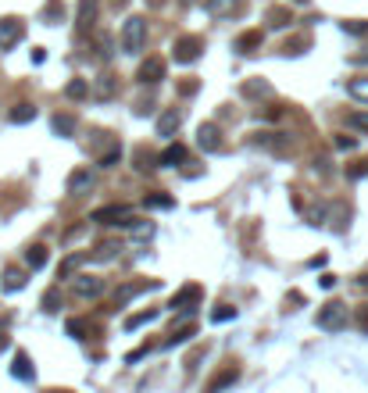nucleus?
<instances>
[{"label":"nucleus","mask_w":368,"mask_h":393,"mask_svg":"<svg viewBox=\"0 0 368 393\" xmlns=\"http://www.w3.org/2000/svg\"><path fill=\"white\" fill-rule=\"evenodd\" d=\"M61 15H65L61 0H51V4H47V11H44V22H47V26H58V22H61Z\"/></svg>","instance_id":"c85d7f7f"},{"label":"nucleus","mask_w":368,"mask_h":393,"mask_svg":"<svg viewBox=\"0 0 368 393\" xmlns=\"http://www.w3.org/2000/svg\"><path fill=\"white\" fill-rule=\"evenodd\" d=\"M90 93H93L97 101H111V97L118 93V79H115V76H101V79H93Z\"/></svg>","instance_id":"f8f14e48"},{"label":"nucleus","mask_w":368,"mask_h":393,"mask_svg":"<svg viewBox=\"0 0 368 393\" xmlns=\"http://www.w3.org/2000/svg\"><path fill=\"white\" fill-rule=\"evenodd\" d=\"M357 325H361V332H368V304L357 311Z\"/></svg>","instance_id":"a19ab883"},{"label":"nucleus","mask_w":368,"mask_h":393,"mask_svg":"<svg viewBox=\"0 0 368 393\" xmlns=\"http://www.w3.org/2000/svg\"><path fill=\"white\" fill-rule=\"evenodd\" d=\"M68 336L83 340V336H86V322H79V318H68Z\"/></svg>","instance_id":"f704fd0d"},{"label":"nucleus","mask_w":368,"mask_h":393,"mask_svg":"<svg viewBox=\"0 0 368 393\" xmlns=\"http://www.w3.org/2000/svg\"><path fill=\"white\" fill-rule=\"evenodd\" d=\"M136 79H140L143 86H158V83L165 79V61H161V58H147V61L140 65Z\"/></svg>","instance_id":"6e6552de"},{"label":"nucleus","mask_w":368,"mask_h":393,"mask_svg":"<svg viewBox=\"0 0 368 393\" xmlns=\"http://www.w3.org/2000/svg\"><path fill=\"white\" fill-rule=\"evenodd\" d=\"M347 126L357 129V133H368V115H364V111H350V115H347Z\"/></svg>","instance_id":"7c9ffc66"},{"label":"nucleus","mask_w":368,"mask_h":393,"mask_svg":"<svg viewBox=\"0 0 368 393\" xmlns=\"http://www.w3.org/2000/svg\"><path fill=\"white\" fill-rule=\"evenodd\" d=\"M97 58H104V61L111 58V40L108 36H97Z\"/></svg>","instance_id":"e433bc0d"},{"label":"nucleus","mask_w":368,"mask_h":393,"mask_svg":"<svg viewBox=\"0 0 368 393\" xmlns=\"http://www.w3.org/2000/svg\"><path fill=\"white\" fill-rule=\"evenodd\" d=\"M143 204H147V208H154V211H165V208H175V200H172L168 193H154V197H147Z\"/></svg>","instance_id":"c756f323"},{"label":"nucleus","mask_w":368,"mask_h":393,"mask_svg":"<svg viewBox=\"0 0 368 393\" xmlns=\"http://www.w3.org/2000/svg\"><path fill=\"white\" fill-rule=\"evenodd\" d=\"M204 11L211 19H229L232 11H240V0H204Z\"/></svg>","instance_id":"ddd939ff"},{"label":"nucleus","mask_w":368,"mask_h":393,"mask_svg":"<svg viewBox=\"0 0 368 393\" xmlns=\"http://www.w3.org/2000/svg\"><path fill=\"white\" fill-rule=\"evenodd\" d=\"M33 118H36V108H33V104H15V108H11V122H15V126H26V122H33Z\"/></svg>","instance_id":"b1692460"},{"label":"nucleus","mask_w":368,"mask_h":393,"mask_svg":"<svg viewBox=\"0 0 368 393\" xmlns=\"http://www.w3.org/2000/svg\"><path fill=\"white\" fill-rule=\"evenodd\" d=\"M11 372H15V379H26V382L36 375V368H33L29 354H15V364H11Z\"/></svg>","instance_id":"6ab92c4d"},{"label":"nucleus","mask_w":368,"mask_h":393,"mask_svg":"<svg viewBox=\"0 0 368 393\" xmlns=\"http://www.w3.org/2000/svg\"><path fill=\"white\" fill-rule=\"evenodd\" d=\"M154 318H158V311H140V315L126 318V332H133V329H140V325H147V322H154Z\"/></svg>","instance_id":"cd10ccee"},{"label":"nucleus","mask_w":368,"mask_h":393,"mask_svg":"<svg viewBox=\"0 0 368 393\" xmlns=\"http://www.w3.org/2000/svg\"><path fill=\"white\" fill-rule=\"evenodd\" d=\"M118 250H122V247H118L115 240H104V243H101V247H97V250H93L90 257H93V261H111V257H115Z\"/></svg>","instance_id":"393cba45"},{"label":"nucleus","mask_w":368,"mask_h":393,"mask_svg":"<svg viewBox=\"0 0 368 393\" xmlns=\"http://www.w3.org/2000/svg\"><path fill=\"white\" fill-rule=\"evenodd\" d=\"M290 22H293L290 8H272V11H268V26H272V29H286Z\"/></svg>","instance_id":"4be33fe9"},{"label":"nucleus","mask_w":368,"mask_h":393,"mask_svg":"<svg viewBox=\"0 0 368 393\" xmlns=\"http://www.w3.org/2000/svg\"><path fill=\"white\" fill-rule=\"evenodd\" d=\"M179 93H183V97H193V93H197V83H193V79H190V83H183V86H179Z\"/></svg>","instance_id":"79ce46f5"},{"label":"nucleus","mask_w":368,"mask_h":393,"mask_svg":"<svg viewBox=\"0 0 368 393\" xmlns=\"http://www.w3.org/2000/svg\"><path fill=\"white\" fill-rule=\"evenodd\" d=\"M97 22V0H79V15H76V29L86 36Z\"/></svg>","instance_id":"9d476101"},{"label":"nucleus","mask_w":368,"mask_h":393,"mask_svg":"<svg viewBox=\"0 0 368 393\" xmlns=\"http://www.w3.org/2000/svg\"><path fill=\"white\" fill-rule=\"evenodd\" d=\"M350 97H357V101H368V79H350Z\"/></svg>","instance_id":"473e14b6"},{"label":"nucleus","mask_w":368,"mask_h":393,"mask_svg":"<svg viewBox=\"0 0 368 393\" xmlns=\"http://www.w3.org/2000/svg\"><path fill=\"white\" fill-rule=\"evenodd\" d=\"M65 97H68V101H83V97H90V83H86V79H72V83L65 86Z\"/></svg>","instance_id":"5701e85b"},{"label":"nucleus","mask_w":368,"mask_h":393,"mask_svg":"<svg viewBox=\"0 0 368 393\" xmlns=\"http://www.w3.org/2000/svg\"><path fill=\"white\" fill-rule=\"evenodd\" d=\"M243 93H247V97H257V93H268V83H247V86H243Z\"/></svg>","instance_id":"58836bf2"},{"label":"nucleus","mask_w":368,"mask_h":393,"mask_svg":"<svg viewBox=\"0 0 368 393\" xmlns=\"http://www.w3.org/2000/svg\"><path fill=\"white\" fill-rule=\"evenodd\" d=\"M0 347H8V329L0 325Z\"/></svg>","instance_id":"a18cd8bd"},{"label":"nucleus","mask_w":368,"mask_h":393,"mask_svg":"<svg viewBox=\"0 0 368 393\" xmlns=\"http://www.w3.org/2000/svg\"><path fill=\"white\" fill-rule=\"evenodd\" d=\"M93 222H101V225H133V208H126V204L101 208V211H93Z\"/></svg>","instance_id":"39448f33"},{"label":"nucleus","mask_w":368,"mask_h":393,"mask_svg":"<svg viewBox=\"0 0 368 393\" xmlns=\"http://www.w3.org/2000/svg\"><path fill=\"white\" fill-rule=\"evenodd\" d=\"M179 126H183V111L168 108V111L158 118V136H172V133H179Z\"/></svg>","instance_id":"4468645a"},{"label":"nucleus","mask_w":368,"mask_h":393,"mask_svg":"<svg viewBox=\"0 0 368 393\" xmlns=\"http://www.w3.org/2000/svg\"><path fill=\"white\" fill-rule=\"evenodd\" d=\"M343 33H354V36H364V33H368V22H343Z\"/></svg>","instance_id":"c9c22d12"},{"label":"nucleus","mask_w":368,"mask_h":393,"mask_svg":"<svg viewBox=\"0 0 368 393\" xmlns=\"http://www.w3.org/2000/svg\"><path fill=\"white\" fill-rule=\"evenodd\" d=\"M165 4V0H147V8H161Z\"/></svg>","instance_id":"de8ad7c7"},{"label":"nucleus","mask_w":368,"mask_h":393,"mask_svg":"<svg viewBox=\"0 0 368 393\" xmlns=\"http://www.w3.org/2000/svg\"><path fill=\"white\" fill-rule=\"evenodd\" d=\"M118 40H122V51H126V54H140V51L147 47V19H140V15L126 19Z\"/></svg>","instance_id":"f257e3e1"},{"label":"nucleus","mask_w":368,"mask_h":393,"mask_svg":"<svg viewBox=\"0 0 368 393\" xmlns=\"http://www.w3.org/2000/svg\"><path fill=\"white\" fill-rule=\"evenodd\" d=\"M90 186H93L90 168H76V172L68 175V193H83V190H90Z\"/></svg>","instance_id":"f3484780"},{"label":"nucleus","mask_w":368,"mask_h":393,"mask_svg":"<svg viewBox=\"0 0 368 393\" xmlns=\"http://www.w3.org/2000/svg\"><path fill=\"white\" fill-rule=\"evenodd\" d=\"M318 329H325V332H339V329H347V304H339V300H329L325 307H318Z\"/></svg>","instance_id":"f03ea898"},{"label":"nucleus","mask_w":368,"mask_h":393,"mask_svg":"<svg viewBox=\"0 0 368 393\" xmlns=\"http://www.w3.org/2000/svg\"><path fill=\"white\" fill-rule=\"evenodd\" d=\"M54 133L58 136H72L76 133V118L72 115H54Z\"/></svg>","instance_id":"bb28decb"},{"label":"nucleus","mask_w":368,"mask_h":393,"mask_svg":"<svg viewBox=\"0 0 368 393\" xmlns=\"http://www.w3.org/2000/svg\"><path fill=\"white\" fill-rule=\"evenodd\" d=\"M193 332H197V325H193V322H186L183 329H175V332H172V336L165 340V347H179V343H186V340H190Z\"/></svg>","instance_id":"a878e982"},{"label":"nucleus","mask_w":368,"mask_h":393,"mask_svg":"<svg viewBox=\"0 0 368 393\" xmlns=\"http://www.w3.org/2000/svg\"><path fill=\"white\" fill-rule=\"evenodd\" d=\"M72 293L83 297V300H93V297L104 293V279H97V275H72Z\"/></svg>","instance_id":"423d86ee"},{"label":"nucleus","mask_w":368,"mask_h":393,"mask_svg":"<svg viewBox=\"0 0 368 393\" xmlns=\"http://www.w3.org/2000/svg\"><path fill=\"white\" fill-rule=\"evenodd\" d=\"M26 36V22L22 19H0V51H15Z\"/></svg>","instance_id":"7ed1b4c3"},{"label":"nucleus","mask_w":368,"mask_h":393,"mask_svg":"<svg viewBox=\"0 0 368 393\" xmlns=\"http://www.w3.org/2000/svg\"><path fill=\"white\" fill-rule=\"evenodd\" d=\"M211 318H215V322H229V318H236V307L222 304V307H215V311H211Z\"/></svg>","instance_id":"72a5a7b5"},{"label":"nucleus","mask_w":368,"mask_h":393,"mask_svg":"<svg viewBox=\"0 0 368 393\" xmlns=\"http://www.w3.org/2000/svg\"><path fill=\"white\" fill-rule=\"evenodd\" d=\"M318 282H322V290H332V286H336V275H322Z\"/></svg>","instance_id":"c03bdc74"},{"label":"nucleus","mask_w":368,"mask_h":393,"mask_svg":"<svg viewBox=\"0 0 368 393\" xmlns=\"http://www.w3.org/2000/svg\"><path fill=\"white\" fill-rule=\"evenodd\" d=\"M154 286H158V282H126V286L115 293V307H126V304H129L136 293H143V290H154Z\"/></svg>","instance_id":"2eb2a0df"},{"label":"nucleus","mask_w":368,"mask_h":393,"mask_svg":"<svg viewBox=\"0 0 368 393\" xmlns=\"http://www.w3.org/2000/svg\"><path fill=\"white\" fill-rule=\"evenodd\" d=\"M357 286H361V290H368V275H361V279H357Z\"/></svg>","instance_id":"49530a36"},{"label":"nucleus","mask_w":368,"mask_h":393,"mask_svg":"<svg viewBox=\"0 0 368 393\" xmlns=\"http://www.w3.org/2000/svg\"><path fill=\"white\" fill-rule=\"evenodd\" d=\"M197 147L208 150V154H218V150H222V133H218L215 122H204V126L197 129Z\"/></svg>","instance_id":"0eeeda50"},{"label":"nucleus","mask_w":368,"mask_h":393,"mask_svg":"<svg viewBox=\"0 0 368 393\" xmlns=\"http://www.w3.org/2000/svg\"><path fill=\"white\" fill-rule=\"evenodd\" d=\"M172 54H175L179 65H193V61L204 54V36H183V40H175Z\"/></svg>","instance_id":"20e7f679"},{"label":"nucleus","mask_w":368,"mask_h":393,"mask_svg":"<svg viewBox=\"0 0 368 393\" xmlns=\"http://www.w3.org/2000/svg\"><path fill=\"white\" fill-rule=\"evenodd\" d=\"M236 375H240L236 368H225L222 375H215V379H211V389H222V386H229V382H236Z\"/></svg>","instance_id":"2f4dec72"},{"label":"nucleus","mask_w":368,"mask_h":393,"mask_svg":"<svg viewBox=\"0 0 368 393\" xmlns=\"http://www.w3.org/2000/svg\"><path fill=\"white\" fill-rule=\"evenodd\" d=\"M200 297H204V290H200V286H186V290H179V293L172 297V304H168V307H172V311H186V315H190V311L200 304Z\"/></svg>","instance_id":"1a4fd4ad"},{"label":"nucleus","mask_w":368,"mask_h":393,"mask_svg":"<svg viewBox=\"0 0 368 393\" xmlns=\"http://www.w3.org/2000/svg\"><path fill=\"white\" fill-rule=\"evenodd\" d=\"M83 261H90V254H72V257H65V261H61V268H58V279H72V275H76V268H79Z\"/></svg>","instance_id":"412c9836"},{"label":"nucleus","mask_w":368,"mask_h":393,"mask_svg":"<svg viewBox=\"0 0 368 393\" xmlns=\"http://www.w3.org/2000/svg\"><path fill=\"white\" fill-rule=\"evenodd\" d=\"M261 29H250V33H243V36H236V44H232V51L236 54H254V51H261Z\"/></svg>","instance_id":"9b49d317"},{"label":"nucleus","mask_w":368,"mask_h":393,"mask_svg":"<svg viewBox=\"0 0 368 393\" xmlns=\"http://www.w3.org/2000/svg\"><path fill=\"white\" fill-rule=\"evenodd\" d=\"M158 161L168 165V168H179V165H186V147H183V143H168L165 154H161Z\"/></svg>","instance_id":"dca6fc26"},{"label":"nucleus","mask_w":368,"mask_h":393,"mask_svg":"<svg viewBox=\"0 0 368 393\" xmlns=\"http://www.w3.org/2000/svg\"><path fill=\"white\" fill-rule=\"evenodd\" d=\"M118 158H122V150H118V147H111L108 154H101V168H111V165H115Z\"/></svg>","instance_id":"4c0bfd02"},{"label":"nucleus","mask_w":368,"mask_h":393,"mask_svg":"<svg viewBox=\"0 0 368 393\" xmlns=\"http://www.w3.org/2000/svg\"><path fill=\"white\" fill-rule=\"evenodd\" d=\"M26 265H29L33 272H40V268L47 265V247H44V243H36V247H29V250H26Z\"/></svg>","instance_id":"aec40b11"},{"label":"nucleus","mask_w":368,"mask_h":393,"mask_svg":"<svg viewBox=\"0 0 368 393\" xmlns=\"http://www.w3.org/2000/svg\"><path fill=\"white\" fill-rule=\"evenodd\" d=\"M44 311H58V290H51V293L44 297Z\"/></svg>","instance_id":"ea45409f"},{"label":"nucleus","mask_w":368,"mask_h":393,"mask_svg":"<svg viewBox=\"0 0 368 393\" xmlns=\"http://www.w3.org/2000/svg\"><path fill=\"white\" fill-rule=\"evenodd\" d=\"M336 147H339V150H350V147H354V140H350V136H339V140H336Z\"/></svg>","instance_id":"37998d69"},{"label":"nucleus","mask_w":368,"mask_h":393,"mask_svg":"<svg viewBox=\"0 0 368 393\" xmlns=\"http://www.w3.org/2000/svg\"><path fill=\"white\" fill-rule=\"evenodd\" d=\"M26 279H29V275H26L22 268H8V272H4V293H19V290L26 286Z\"/></svg>","instance_id":"a211bd4d"},{"label":"nucleus","mask_w":368,"mask_h":393,"mask_svg":"<svg viewBox=\"0 0 368 393\" xmlns=\"http://www.w3.org/2000/svg\"><path fill=\"white\" fill-rule=\"evenodd\" d=\"M183 4H193V0H183Z\"/></svg>","instance_id":"09e8293b"}]
</instances>
